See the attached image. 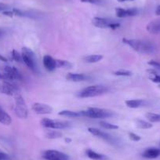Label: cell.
<instances>
[{"mask_svg": "<svg viewBox=\"0 0 160 160\" xmlns=\"http://www.w3.org/2000/svg\"><path fill=\"white\" fill-rule=\"evenodd\" d=\"M124 43L130 46L133 50L141 54H153L156 52V46L152 42H149L147 40L141 39H128L123 38L122 39Z\"/></svg>", "mask_w": 160, "mask_h": 160, "instance_id": "cell-1", "label": "cell"}, {"mask_svg": "<svg viewBox=\"0 0 160 160\" xmlns=\"http://www.w3.org/2000/svg\"><path fill=\"white\" fill-rule=\"evenodd\" d=\"M81 116L91 118H108L114 116V112L108 109L99 108H89L85 111L79 112Z\"/></svg>", "mask_w": 160, "mask_h": 160, "instance_id": "cell-2", "label": "cell"}, {"mask_svg": "<svg viewBox=\"0 0 160 160\" xmlns=\"http://www.w3.org/2000/svg\"><path fill=\"white\" fill-rule=\"evenodd\" d=\"M110 90V89L108 87L102 85H95L90 86L87 87L78 93V97L80 98H93V97L101 96L108 93Z\"/></svg>", "mask_w": 160, "mask_h": 160, "instance_id": "cell-3", "label": "cell"}, {"mask_svg": "<svg viewBox=\"0 0 160 160\" xmlns=\"http://www.w3.org/2000/svg\"><path fill=\"white\" fill-rule=\"evenodd\" d=\"M93 25L100 28H111L112 30L118 28L120 26V23L115 20L108 18H96L92 20Z\"/></svg>", "mask_w": 160, "mask_h": 160, "instance_id": "cell-4", "label": "cell"}, {"mask_svg": "<svg viewBox=\"0 0 160 160\" xmlns=\"http://www.w3.org/2000/svg\"><path fill=\"white\" fill-rule=\"evenodd\" d=\"M40 123L43 127L53 130H62V129L68 128L71 127V123L68 121L63 120H54L50 118H44L40 121Z\"/></svg>", "mask_w": 160, "mask_h": 160, "instance_id": "cell-5", "label": "cell"}, {"mask_svg": "<svg viewBox=\"0 0 160 160\" xmlns=\"http://www.w3.org/2000/svg\"><path fill=\"white\" fill-rule=\"evenodd\" d=\"M21 55H22L23 62L27 65V67L33 72H36V58L34 52L28 47H23Z\"/></svg>", "mask_w": 160, "mask_h": 160, "instance_id": "cell-6", "label": "cell"}, {"mask_svg": "<svg viewBox=\"0 0 160 160\" xmlns=\"http://www.w3.org/2000/svg\"><path fill=\"white\" fill-rule=\"evenodd\" d=\"M15 106L14 112L17 116L21 118H26L28 117V107L25 101L20 93L14 96Z\"/></svg>", "mask_w": 160, "mask_h": 160, "instance_id": "cell-7", "label": "cell"}, {"mask_svg": "<svg viewBox=\"0 0 160 160\" xmlns=\"http://www.w3.org/2000/svg\"><path fill=\"white\" fill-rule=\"evenodd\" d=\"M88 131L91 134H93V136L101 138V139L104 140L106 142L109 143V144H112V145H118V141H117L116 138H114L112 135L108 134V133H105V132H103L101 130H98V129L93 128V127L88 128Z\"/></svg>", "mask_w": 160, "mask_h": 160, "instance_id": "cell-8", "label": "cell"}, {"mask_svg": "<svg viewBox=\"0 0 160 160\" xmlns=\"http://www.w3.org/2000/svg\"><path fill=\"white\" fill-rule=\"evenodd\" d=\"M0 93L14 97L18 93H20V90L14 84L7 80H2L0 82Z\"/></svg>", "mask_w": 160, "mask_h": 160, "instance_id": "cell-9", "label": "cell"}, {"mask_svg": "<svg viewBox=\"0 0 160 160\" xmlns=\"http://www.w3.org/2000/svg\"><path fill=\"white\" fill-rule=\"evenodd\" d=\"M42 158L45 160H68V155L64 152L57 150H47L42 153Z\"/></svg>", "mask_w": 160, "mask_h": 160, "instance_id": "cell-10", "label": "cell"}, {"mask_svg": "<svg viewBox=\"0 0 160 160\" xmlns=\"http://www.w3.org/2000/svg\"><path fill=\"white\" fill-rule=\"evenodd\" d=\"M32 108L35 113L38 114V115H47V114H50L53 112V108H52L51 106L44 104V103H35L32 105Z\"/></svg>", "mask_w": 160, "mask_h": 160, "instance_id": "cell-11", "label": "cell"}, {"mask_svg": "<svg viewBox=\"0 0 160 160\" xmlns=\"http://www.w3.org/2000/svg\"><path fill=\"white\" fill-rule=\"evenodd\" d=\"M4 72L7 75L10 81H13V80L22 81V75H21V74L20 73L19 71H18L15 67L6 66V67L4 68Z\"/></svg>", "mask_w": 160, "mask_h": 160, "instance_id": "cell-12", "label": "cell"}, {"mask_svg": "<svg viewBox=\"0 0 160 160\" xmlns=\"http://www.w3.org/2000/svg\"><path fill=\"white\" fill-rule=\"evenodd\" d=\"M139 11L136 8L131 9H122V8H116L115 9V13H116L117 18H128V17H134L138 14Z\"/></svg>", "mask_w": 160, "mask_h": 160, "instance_id": "cell-13", "label": "cell"}, {"mask_svg": "<svg viewBox=\"0 0 160 160\" xmlns=\"http://www.w3.org/2000/svg\"><path fill=\"white\" fill-rule=\"evenodd\" d=\"M141 155L148 159H154V158H156L160 156V149L155 147L148 148L143 152Z\"/></svg>", "mask_w": 160, "mask_h": 160, "instance_id": "cell-14", "label": "cell"}, {"mask_svg": "<svg viewBox=\"0 0 160 160\" xmlns=\"http://www.w3.org/2000/svg\"><path fill=\"white\" fill-rule=\"evenodd\" d=\"M66 78L72 82H83L87 81L91 78V77L85 74H78V73H69L68 74Z\"/></svg>", "mask_w": 160, "mask_h": 160, "instance_id": "cell-15", "label": "cell"}, {"mask_svg": "<svg viewBox=\"0 0 160 160\" xmlns=\"http://www.w3.org/2000/svg\"><path fill=\"white\" fill-rule=\"evenodd\" d=\"M147 31L152 35H159L160 34V19H155L148 24Z\"/></svg>", "mask_w": 160, "mask_h": 160, "instance_id": "cell-16", "label": "cell"}, {"mask_svg": "<svg viewBox=\"0 0 160 160\" xmlns=\"http://www.w3.org/2000/svg\"><path fill=\"white\" fill-rule=\"evenodd\" d=\"M43 65L47 71L53 72L57 68L56 59L53 58L50 55H45L43 58Z\"/></svg>", "mask_w": 160, "mask_h": 160, "instance_id": "cell-17", "label": "cell"}, {"mask_svg": "<svg viewBox=\"0 0 160 160\" xmlns=\"http://www.w3.org/2000/svg\"><path fill=\"white\" fill-rule=\"evenodd\" d=\"M86 154H87V157L93 160H107L108 157L106 155H103V154L98 153V152H94L92 149H87L86 151Z\"/></svg>", "mask_w": 160, "mask_h": 160, "instance_id": "cell-18", "label": "cell"}, {"mask_svg": "<svg viewBox=\"0 0 160 160\" xmlns=\"http://www.w3.org/2000/svg\"><path fill=\"white\" fill-rule=\"evenodd\" d=\"M126 104L127 107L130 108H138L145 104V101L141 99H133V100H127L126 101Z\"/></svg>", "mask_w": 160, "mask_h": 160, "instance_id": "cell-19", "label": "cell"}, {"mask_svg": "<svg viewBox=\"0 0 160 160\" xmlns=\"http://www.w3.org/2000/svg\"><path fill=\"white\" fill-rule=\"evenodd\" d=\"M12 122V118L9 114L0 108V123L3 125H10Z\"/></svg>", "mask_w": 160, "mask_h": 160, "instance_id": "cell-20", "label": "cell"}, {"mask_svg": "<svg viewBox=\"0 0 160 160\" xmlns=\"http://www.w3.org/2000/svg\"><path fill=\"white\" fill-rule=\"evenodd\" d=\"M103 59L102 55H98V54H93V55H89L84 58V61L87 63H98L101 61Z\"/></svg>", "mask_w": 160, "mask_h": 160, "instance_id": "cell-21", "label": "cell"}, {"mask_svg": "<svg viewBox=\"0 0 160 160\" xmlns=\"http://www.w3.org/2000/svg\"><path fill=\"white\" fill-rule=\"evenodd\" d=\"M58 115H61V116L68 117V118H78V117L81 116V114L79 112H72V111L68 110L61 111L58 113Z\"/></svg>", "mask_w": 160, "mask_h": 160, "instance_id": "cell-22", "label": "cell"}, {"mask_svg": "<svg viewBox=\"0 0 160 160\" xmlns=\"http://www.w3.org/2000/svg\"><path fill=\"white\" fill-rule=\"evenodd\" d=\"M45 135L49 139H58L62 137V133L57 130H47L45 132Z\"/></svg>", "mask_w": 160, "mask_h": 160, "instance_id": "cell-23", "label": "cell"}, {"mask_svg": "<svg viewBox=\"0 0 160 160\" xmlns=\"http://www.w3.org/2000/svg\"><path fill=\"white\" fill-rule=\"evenodd\" d=\"M145 117L151 122H160V114L148 112L145 114Z\"/></svg>", "mask_w": 160, "mask_h": 160, "instance_id": "cell-24", "label": "cell"}, {"mask_svg": "<svg viewBox=\"0 0 160 160\" xmlns=\"http://www.w3.org/2000/svg\"><path fill=\"white\" fill-rule=\"evenodd\" d=\"M137 127L139 129H143V130H147V129H150L152 127V124L151 122H146L144 120L138 119L136 121Z\"/></svg>", "mask_w": 160, "mask_h": 160, "instance_id": "cell-25", "label": "cell"}, {"mask_svg": "<svg viewBox=\"0 0 160 160\" xmlns=\"http://www.w3.org/2000/svg\"><path fill=\"white\" fill-rule=\"evenodd\" d=\"M57 68H71L72 64L69 61L64 60H57L56 59Z\"/></svg>", "mask_w": 160, "mask_h": 160, "instance_id": "cell-26", "label": "cell"}, {"mask_svg": "<svg viewBox=\"0 0 160 160\" xmlns=\"http://www.w3.org/2000/svg\"><path fill=\"white\" fill-rule=\"evenodd\" d=\"M147 72H148V74L150 75V78L152 82H156V83H160V75H158L155 71L152 70V69L148 70Z\"/></svg>", "mask_w": 160, "mask_h": 160, "instance_id": "cell-27", "label": "cell"}, {"mask_svg": "<svg viewBox=\"0 0 160 160\" xmlns=\"http://www.w3.org/2000/svg\"><path fill=\"white\" fill-rule=\"evenodd\" d=\"M99 124L103 128L106 129V130H117V129H118V127L117 125L109 123V122H105V121H101Z\"/></svg>", "mask_w": 160, "mask_h": 160, "instance_id": "cell-28", "label": "cell"}, {"mask_svg": "<svg viewBox=\"0 0 160 160\" xmlns=\"http://www.w3.org/2000/svg\"><path fill=\"white\" fill-rule=\"evenodd\" d=\"M12 59L16 62L23 63L22 55L19 52L17 51L16 50H13V51H12Z\"/></svg>", "mask_w": 160, "mask_h": 160, "instance_id": "cell-29", "label": "cell"}, {"mask_svg": "<svg viewBox=\"0 0 160 160\" xmlns=\"http://www.w3.org/2000/svg\"><path fill=\"white\" fill-rule=\"evenodd\" d=\"M132 72L128 70H118L116 71V72H114V75H118V76H131L132 75Z\"/></svg>", "mask_w": 160, "mask_h": 160, "instance_id": "cell-30", "label": "cell"}, {"mask_svg": "<svg viewBox=\"0 0 160 160\" xmlns=\"http://www.w3.org/2000/svg\"><path fill=\"white\" fill-rule=\"evenodd\" d=\"M129 138H130V140H132L133 141H139L141 139V138L139 135L136 134L134 133H129Z\"/></svg>", "mask_w": 160, "mask_h": 160, "instance_id": "cell-31", "label": "cell"}, {"mask_svg": "<svg viewBox=\"0 0 160 160\" xmlns=\"http://www.w3.org/2000/svg\"><path fill=\"white\" fill-rule=\"evenodd\" d=\"M82 2H88L91 4H101L103 2V0H80Z\"/></svg>", "mask_w": 160, "mask_h": 160, "instance_id": "cell-32", "label": "cell"}, {"mask_svg": "<svg viewBox=\"0 0 160 160\" xmlns=\"http://www.w3.org/2000/svg\"><path fill=\"white\" fill-rule=\"evenodd\" d=\"M0 160H10V155L0 150Z\"/></svg>", "mask_w": 160, "mask_h": 160, "instance_id": "cell-33", "label": "cell"}, {"mask_svg": "<svg viewBox=\"0 0 160 160\" xmlns=\"http://www.w3.org/2000/svg\"><path fill=\"white\" fill-rule=\"evenodd\" d=\"M148 64H150L151 66H153V67L155 68L160 70V62H158V61H151L148 62Z\"/></svg>", "mask_w": 160, "mask_h": 160, "instance_id": "cell-34", "label": "cell"}, {"mask_svg": "<svg viewBox=\"0 0 160 160\" xmlns=\"http://www.w3.org/2000/svg\"><path fill=\"white\" fill-rule=\"evenodd\" d=\"M8 8L9 7L7 4H4V3H2V2H0V12L6 11V10H8Z\"/></svg>", "mask_w": 160, "mask_h": 160, "instance_id": "cell-35", "label": "cell"}, {"mask_svg": "<svg viewBox=\"0 0 160 160\" xmlns=\"http://www.w3.org/2000/svg\"><path fill=\"white\" fill-rule=\"evenodd\" d=\"M0 79L1 80H7V81H10L8 76H7V74L4 72V73H0Z\"/></svg>", "mask_w": 160, "mask_h": 160, "instance_id": "cell-36", "label": "cell"}, {"mask_svg": "<svg viewBox=\"0 0 160 160\" xmlns=\"http://www.w3.org/2000/svg\"><path fill=\"white\" fill-rule=\"evenodd\" d=\"M155 14H156L157 16H160V6L157 7L156 10H155Z\"/></svg>", "mask_w": 160, "mask_h": 160, "instance_id": "cell-37", "label": "cell"}, {"mask_svg": "<svg viewBox=\"0 0 160 160\" xmlns=\"http://www.w3.org/2000/svg\"><path fill=\"white\" fill-rule=\"evenodd\" d=\"M0 60H1V61H4V62H7V59L6 58H4V57H2V55H0Z\"/></svg>", "mask_w": 160, "mask_h": 160, "instance_id": "cell-38", "label": "cell"}, {"mask_svg": "<svg viewBox=\"0 0 160 160\" xmlns=\"http://www.w3.org/2000/svg\"><path fill=\"white\" fill-rule=\"evenodd\" d=\"M129 1H133V0H118V2H129Z\"/></svg>", "mask_w": 160, "mask_h": 160, "instance_id": "cell-39", "label": "cell"}, {"mask_svg": "<svg viewBox=\"0 0 160 160\" xmlns=\"http://www.w3.org/2000/svg\"><path fill=\"white\" fill-rule=\"evenodd\" d=\"M65 141H66V142H71V141H72V140L69 139V138H66Z\"/></svg>", "mask_w": 160, "mask_h": 160, "instance_id": "cell-40", "label": "cell"}, {"mask_svg": "<svg viewBox=\"0 0 160 160\" xmlns=\"http://www.w3.org/2000/svg\"><path fill=\"white\" fill-rule=\"evenodd\" d=\"M3 34H4V32H2V30H0V37L2 36V35H3Z\"/></svg>", "mask_w": 160, "mask_h": 160, "instance_id": "cell-41", "label": "cell"}]
</instances>
